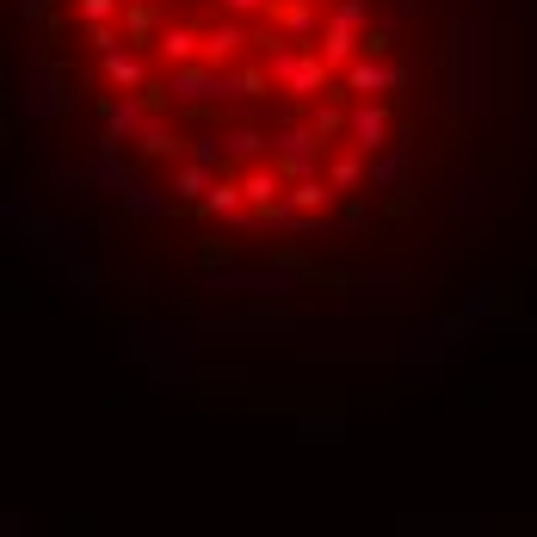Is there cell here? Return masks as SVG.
<instances>
[{"label": "cell", "instance_id": "obj_10", "mask_svg": "<svg viewBox=\"0 0 537 537\" xmlns=\"http://www.w3.org/2000/svg\"><path fill=\"white\" fill-rule=\"evenodd\" d=\"M99 68H105V81L124 87V93H142V87H149V68H142V56H130V50L99 56Z\"/></svg>", "mask_w": 537, "mask_h": 537}, {"label": "cell", "instance_id": "obj_23", "mask_svg": "<svg viewBox=\"0 0 537 537\" xmlns=\"http://www.w3.org/2000/svg\"><path fill=\"white\" fill-rule=\"evenodd\" d=\"M272 7V0H223V13L235 19V13H266Z\"/></svg>", "mask_w": 537, "mask_h": 537}, {"label": "cell", "instance_id": "obj_20", "mask_svg": "<svg viewBox=\"0 0 537 537\" xmlns=\"http://www.w3.org/2000/svg\"><path fill=\"white\" fill-rule=\"evenodd\" d=\"M358 56H371V62H383V56H389V31H365V44H358Z\"/></svg>", "mask_w": 537, "mask_h": 537}, {"label": "cell", "instance_id": "obj_17", "mask_svg": "<svg viewBox=\"0 0 537 537\" xmlns=\"http://www.w3.org/2000/svg\"><path fill=\"white\" fill-rule=\"evenodd\" d=\"M266 142H272V136H260V130H229V136H223V149H229V155H241V161H254V155L266 149Z\"/></svg>", "mask_w": 537, "mask_h": 537}, {"label": "cell", "instance_id": "obj_21", "mask_svg": "<svg viewBox=\"0 0 537 537\" xmlns=\"http://www.w3.org/2000/svg\"><path fill=\"white\" fill-rule=\"evenodd\" d=\"M87 44H93L99 56H112V50H118V38H112V25H87Z\"/></svg>", "mask_w": 537, "mask_h": 537}, {"label": "cell", "instance_id": "obj_4", "mask_svg": "<svg viewBox=\"0 0 537 537\" xmlns=\"http://www.w3.org/2000/svg\"><path fill=\"white\" fill-rule=\"evenodd\" d=\"M358 25H346V19H328L321 25V44H315V56L328 62V68H352V56H358Z\"/></svg>", "mask_w": 537, "mask_h": 537}, {"label": "cell", "instance_id": "obj_13", "mask_svg": "<svg viewBox=\"0 0 537 537\" xmlns=\"http://www.w3.org/2000/svg\"><path fill=\"white\" fill-rule=\"evenodd\" d=\"M328 198H334V186H328L321 173H315V179H297V186L284 192V204H291V217H297V210H321Z\"/></svg>", "mask_w": 537, "mask_h": 537}, {"label": "cell", "instance_id": "obj_1", "mask_svg": "<svg viewBox=\"0 0 537 537\" xmlns=\"http://www.w3.org/2000/svg\"><path fill=\"white\" fill-rule=\"evenodd\" d=\"M272 68H278L284 93H297V99H315V93H328V75H334V68L321 62L315 50H284V56H272Z\"/></svg>", "mask_w": 537, "mask_h": 537}, {"label": "cell", "instance_id": "obj_25", "mask_svg": "<svg viewBox=\"0 0 537 537\" xmlns=\"http://www.w3.org/2000/svg\"><path fill=\"white\" fill-rule=\"evenodd\" d=\"M315 7H321V0H315Z\"/></svg>", "mask_w": 537, "mask_h": 537}, {"label": "cell", "instance_id": "obj_2", "mask_svg": "<svg viewBox=\"0 0 537 537\" xmlns=\"http://www.w3.org/2000/svg\"><path fill=\"white\" fill-rule=\"evenodd\" d=\"M278 173L291 179V186L297 179H315L321 173V136L315 130H284L278 136Z\"/></svg>", "mask_w": 537, "mask_h": 537}, {"label": "cell", "instance_id": "obj_22", "mask_svg": "<svg viewBox=\"0 0 537 537\" xmlns=\"http://www.w3.org/2000/svg\"><path fill=\"white\" fill-rule=\"evenodd\" d=\"M124 25L136 31V38H149V31H155V13H149V7H130V13H124Z\"/></svg>", "mask_w": 537, "mask_h": 537}, {"label": "cell", "instance_id": "obj_5", "mask_svg": "<svg viewBox=\"0 0 537 537\" xmlns=\"http://www.w3.org/2000/svg\"><path fill=\"white\" fill-rule=\"evenodd\" d=\"M396 81H402L396 68H389V62H371V56H358V62L346 68V93H358V99H377V93H389Z\"/></svg>", "mask_w": 537, "mask_h": 537}, {"label": "cell", "instance_id": "obj_15", "mask_svg": "<svg viewBox=\"0 0 537 537\" xmlns=\"http://www.w3.org/2000/svg\"><path fill=\"white\" fill-rule=\"evenodd\" d=\"M346 124H352V105H315V118H309L315 136H334V130H346Z\"/></svg>", "mask_w": 537, "mask_h": 537}, {"label": "cell", "instance_id": "obj_14", "mask_svg": "<svg viewBox=\"0 0 537 537\" xmlns=\"http://www.w3.org/2000/svg\"><path fill=\"white\" fill-rule=\"evenodd\" d=\"M358 179H365V155H358V149L334 155V167H328V186H334V192H352Z\"/></svg>", "mask_w": 537, "mask_h": 537}, {"label": "cell", "instance_id": "obj_9", "mask_svg": "<svg viewBox=\"0 0 537 537\" xmlns=\"http://www.w3.org/2000/svg\"><path fill=\"white\" fill-rule=\"evenodd\" d=\"M142 112H149L142 99H112V105H105V142H130V136H142V130H149V124H142Z\"/></svg>", "mask_w": 537, "mask_h": 537}, {"label": "cell", "instance_id": "obj_7", "mask_svg": "<svg viewBox=\"0 0 537 537\" xmlns=\"http://www.w3.org/2000/svg\"><path fill=\"white\" fill-rule=\"evenodd\" d=\"M155 50H161L173 68H192V62H204V31H192V25H167Z\"/></svg>", "mask_w": 537, "mask_h": 537}, {"label": "cell", "instance_id": "obj_19", "mask_svg": "<svg viewBox=\"0 0 537 537\" xmlns=\"http://www.w3.org/2000/svg\"><path fill=\"white\" fill-rule=\"evenodd\" d=\"M334 19H346V25H358V31H365V25H371V7H365V0H340V7H334Z\"/></svg>", "mask_w": 537, "mask_h": 537}, {"label": "cell", "instance_id": "obj_18", "mask_svg": "<svg viewBox=\"0 0 537 537\" xmlns=\"http://www.w3.org/2000/svg\"><path fill=\"white\" fill-rule=\"evenodd\" d=\"M112 13H124V0H81V19L87 25H105Z\"/></svg>", "mask_w": 537, "mask_h": 537}, {"label": "cell", "instance_id": "obj_8", "mask_svg": "<svg viewBox=\"0 0 537 537\" xmlns=\"http://www.w3.org/2000/svg\"><path fill=\"white\" fill-rule=\"evenodd\" d=\"M241 44H247V31L235 25V19H217L204 31V68H223V62H235L241 56Z\"/></svg>", "mask_w": 537, "mask_h": 537}, {"label": "cell", "instance_id": "obj_3", "mask_svg": "<svg viewBox=\"0 0 537 537\" xmlns=\"http://www.w3.org/2000/svg\"><path fill=\"white\" fill-rule=\"evenodd\" d=\"M346 136H352V149H358V155H377V149H389L396 124H389V112H383L377 99H358V105H352V124H346Z\"/></svg>", "mask_w": 537, "mask_h": 537}, {"label": "cell", "instance_id": "obj_16", "mask_svg": "<svg viewBox=\"0 0 537 537\" xmlns=\"http://www.w3.org/2000/svg\"><path fill=\"white\" fill-rule=\"evenodd\" d=\"M142 155H179V136L161 118H149V130H142Z\"/></svg>", "mask_w": 537, "mask_h": 537}, {"label": "cell", "instance_id": "obj_24", "mask_svg": "<svg viewBox=\"0 0 537 537\" xmlns=\"http://www.w3.org/2000/svg\"><path fill=\"white\" fill-rule=\"evenodd\" d=\"M124 7H149V0H124Z\"/></svg>", "mask_w": 537, "mask_h": 537}, {"label": "cell", "instance_id": "obj_11", "mask_svg": "<svg viewBox=\"0 0 537 537\" xmlns=\"http://www.w3.org/2000/svg\"><path fill=\"white\" fill-rule=\"evenodd\" d=\"M217 173H223V167H210V161H179V167H173V192L204 204V198H210V186H217Z\"/></svg>", "mask_w": 537, "mask_h": 537}, {"label": "cell", "instance_id": "obj_12", "mask_svg": "<svg viewBox=\"0 0 537 537\" xmlns=\"http://www.w3.org/2000/svg\"><path fill=\"white\" fill-rule=\"evenodd\" d=\"M266 19H278L284 31H297V38H309L315 31V0H272Z\"/></svg>", "mask_w": 537, "mask_h": 537}, {"label": "cell", "instance_id": "obj_6", "mask_svg": "<svg viewBox=\"0 0 537 537\" xmlns=\"http://www.w3.org/2000/svg\"><path fill=\"white\" fill-rule=\"evenodd\" d=\"M204 210H210V217H223V223H247V217H254V210H247V192H241V179H235V173H217V186H210Z\"/></svg>", "mask_w": 537, "mask_h": 537}]
</instances>
